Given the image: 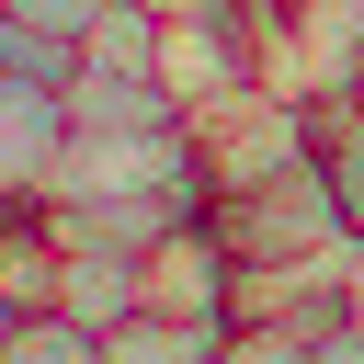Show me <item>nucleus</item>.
Here are the masks:
<instances>
[{
    "instance_id": "f257e3e1",
    "label": "nucleus",
    "mask_w": 364,
    "mask_h": 364,
    "mask_svg": "<svg viewBox=\"0 0 364 364\" xmlns=\"http://www.w3.org/2000/svg\"><path fill=\"white\" fill-rule=\"evenodd\" d=\"M205 228L239 250V273H273V262H330V250H353V239H341V216H330V182H318V159H284V171H262V182H228V193H205Z\"/></svg>"
},
{
    "instance_id": "f03ea898",
    "label": "nucleus",
    "mask_w": 364,
    "mask_h": 364,
    "mask_svg": "<svg viewBox=\"0 0 364 364\" xmlns=\"http://www.w3.org/2000/svg\"><path fill=\"white\" fill-rule=\"evenodd\" d=\"M57 148H68V102H57V80L0 68V205H46Z\"/></svg>"
},
{
    "instance_id": "7ed1b4c3",
    "label": "nucleus",
    "mask_w": 364,
    "mask_h": 364,
    "mask_svg": "<svg viewBox=\"0 0 364 364\" xmlns=\"http://www.w3.org/2000/svg\"><path fill=\"white\" fill-rule=\"evenodd\" d=\"M148 307H171V318H239V250L193 216V228H171L159 250H148Z\"/></svg>"
},
{
    "instance_id": "20e7f679",
    "label": "nucleus",
    "mask_w": 364,
    "mask_h": 364,
    "mask_svg": "<svg viewBox=\"0 0 364 364\" xmlns=\"http://www.w3.org/2000/svg\"><path fill=\"white\" fill-rule=\"evenodd\" d=\"M57 102H68V125H80V136H159V125H193L171 80H91V68H68V80H57Z\"/></svg>"
},
{
    "instance_id": "39448f33",
    "label": "nucleus",
    "mask_w": 364,
    "mask_h": 364,
    "mask_svg": "<svg viewBox=\"0 0 364 364\" xmlns=\"http://www.w3.org/2000/svg\"><path fill=\"white\" fill-rule=\"evenodd\" d=\"M68 68H91V80H159V11L148 0H102L80 23V46H68Z\"/></svg>"
},
{
    "instance_id": "423d86ee",
    "label": "nucleus",
    "mask_w": 364,
    "mask_h": 364,
    "mask_svg": "<svg viewBox=\"0 0 364 364\" xmlns=\"http://www.w3.org/2000/svg\"><path fill=\"white\" fill-rule=\"evenodd\" d=\"M307 159H318V182H330L341 239H364V125L341 114V91H318V102H307Z\"/></svg>"
},
{
    "instance_id": "0eeeda50",
    "label": "nucleus",
    "mask_w": 364,
    "mask_h": 364,
    "mask_svg": "<svg viewBox=\"0 0 364 364\" xmlns=\"http://www.w3.org/2000/svg\"><path fill=\"white\" fill-rule=\"evenodd\" d=\"M216 353H228V330L216 318H171V307H136V318L102 330V364H216Z\"/></svg>"
},
{
    "instance_id": "6e6552de",
    "label": "nucleus",
    "mask_w": 364,
    "mask_h": 364,
    "mask_svg": "<svg viewBox=\"0 0 364 364\" xmlns=\"http://www.w3.org/2000/svg\"><path fill=\"white\" fill-rule=\"evenodd\" d=\"M0 364H102V330L68 318V307H23L0 330Z\"/></svg>"
},
{
    "instance_id": "1a4fd4ad",
    "label": "nucleus",
    "mask_w": 364,
    "mask_h": 364,
    "mask_svg": "<svg viewBox=\"0 0 364 364\" xmlns=\"http://www.w3.org/2000/svg\"><path fill=\"white\" fill-rule=\"evenodd\" d=\"M216 364H318V330H296V318H228Z\"/></svg>"
},
{
    "instance_id": "9d476101",
    "label": "nucleus",
    "mask_w": 364,
    "mask_h": 364,
    "mask_svg": "<svg viewBox=\"0 0 364 364\" xmlns=\"http://www.w3.org/2000/svg\"><path fill=\"white\" fill-rule=\"evenodd\" d=\"M318 364H364V318H330L318 330Z\"/></svg>"
},
{
    "instance_id": "9b49d317",
    "label": "nucleus",
    "mask_w": 364,
    "mask_h": 364,
    "mask_svg": "<svg viewBox=\"0 0 364 364\" xmlns=\"http://www.w3.org/2000/svg\"><path fill=\"white\" fill-rule=\"evenodd\" d=\"M341 318H364V239L341 250Z\"/></svg>"
},
{
    "instance_id": "f8f14e48",
    "label": "nucleus",
    "mask_w": 364,
    "mask_h": 364,
    "mask_svg": "<svg viewBox=\"0 0 364 364\" xmlns=\"http://www.w3.org/2000/svg\"><path fill=\"white\" fill-rule=\"evenodd\" d=\"M341 114H353V125H364V80H353V91H341Z\"/></svg>"
},
{
    "instance_id": "ddd939ff",
    "label": "nucleus",
    "mask_w": 364,
    "mask_h": 364,
    "mask_svg": "<svg viewBox=\"0 0 364 364\" xmlns=\"http://www.w3.org/2000/svg\"><path fill=\"white\" fill-rule=\"evenodd\" d=\"M11 318H23V307H11V284H0V330H11Z\"/></svg>"
},
{
    "instance_id": "4468645a",
    "label": "nucleus",
    "mask_w": 364,
    "mask_h": 364,
    "mask_svg": "<svg viewBox=\"0 0 364 364\" xmlns=\"http://www.w3.org/2000/svg\"><path fill=\"white\" fill-rule=\"evenodd\" d=\"M0 216H11V205H0Z\"/></svg>"
}]
</instances>
